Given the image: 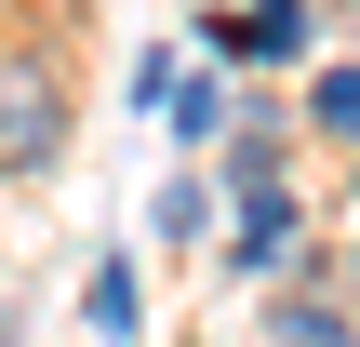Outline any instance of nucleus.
Here are the masks:
<instances>
[{"label":"nucleus","mask_w":360,"mask_h":347,"mask_svg":"<svg viewBox=\"0 0 360 347\" xmlns=\"http://www.w3.org/2000/svg\"><path fill=\"white\" fill-rule=\"evenodd\" d=\"M147 227H160V241H200V227H214V187H200V174H174V187H160V214H147Z\"/></svg>","instance_id":"nucleus-7"},{"label":"nucleus","mask_w":360,"mask_h":347,"mask_svg":"<svg viewBox=\"0 0 360 347\" xmlns=\"http://www.w3.org/2000/svg\"><path fill=\"white\" fill-rule=\"evenodd\" d=\"M347 201H360V160H347Z\"/></svg>","instance_id":"nucleus-9"},{"label":"nucleus","mask_w":360,"mask_h":347,"mask_svg":"<svg viewBox=\"0 0 360 347\" xmlns=\"http://www.w3.org/2000/svg\"><path fill=\"white\" fill-rule=\"evenodd\" d=\"M281 147H294L281 120H240V147H227V187H267V174H281Z\"/></svg>","instance_id":"nucleus-6"},{"label":"nucleus","mask_w":360,"mask_h":347,"mask_svg":"<svg viewBox=\"0 0 360 347\" xmlns=\"http://www.w3.org/2000/svg\"><path fill=\"white\" fill-rule=\"evenodd\" d=\"M307 134H321V147H347V160H360V53H347V67H321V80H307Z\"/></svg>","instance_id":"nucleus-3"},{"label":"nucleus","mask_w":360,"mask_h":347,"mask_svg":"<svg viewBox=\"0 0 360 347\" xmlns=\"http://www.w3.org/2000/svg\"><path fill=\"white\" fill-rule=\"evenodd\" d=\"M227 267H294V187H227Z\"/></svg>","instance_id":"nucleus-2"},{"label":"nucleus","mask_w":360,"mask_h":347,"mask_svg":"<svg viewBox=\"0 0 360 347\" xmlns=\"http://www.w3.org/2000/svg\"><path fill=\"white\" fill-rule=\"evenodd\" d=\"M267 347H347V308L334 294H281L267 308Z\"/></svg>","instance_id":"nucleus-5"},{"label":"nucleus","mask_w":360,"mask_h":347,"mask_svg":"<svg viewBox=\"0 0 360 347\" xmlns=\"http://www.w3.org/2000/svg\"><path fill=\"white\" fill-rule=\"evenodd\" d=\"M53 160H67V67L27 53V40H0V187L53 174Z\"/></svg>","instance_id":"nucleus-1"},{"label":"nucleus","mask_w":360,"mask_h":347,"mask_svg":"<svg viewBox=\"0 0 360 347\" xmlns=\"http://www.w3.org/2000/svg\"><path fill=\"white\" fill-rule=\"evenodd\" d=\"M174 134H187V147H214V134H227V94H214V80H187V94H174Z\"/></svg>","instance_id":"nucleus-8"},{"label":"nucleus","mask_w":360,"mask_h":347,"mask_svg":"<svg viewBox=\"0 0 360 347\" xmlns=\"http://www.w3.org/2000/svg\"><path fill=\"white\" fill-rule=\"evenodd\" d=\"M347 294H360V254H347Z\"/></svg>","instance_id":"nucleus-10"},{"label":"nucleus","mask_w":360,"mask_h":347,"mask_svg":"<svg viewBox=\"0 0 360 347\" xmlns=\"http://www.w3.org/2000/svg\"><path fill=\"white\" fill-rule=\"evenodd\" d=\"M80 321H94V334L120 347L134 321H147V281H134V267H94V281H80Z\"/></svg>","instance_id":"nucleus-4"}]
</instances>
